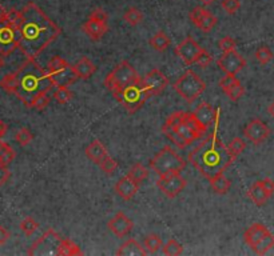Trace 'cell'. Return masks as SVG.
Segmentation results:
<instances>
[{
  "mask_svg": "<svg viewBox=\"0 0 274 256\" xmlns=\"http://www.w3.org/2000/svg\"><path fill=\"white\" fill-rule=\"evenodd\" d=\"M6 132H7V125L0 120V140H2V138H3L4 135H6Z\"/></svg>",
  "mask_w": 274,
  "mask_h": 256,
  "instance_id": "cell-57",
  "label": "cell"
},
{
  "mask_svg": "<svg viewBox=\"0 0 274 256\" xmlns=\"http://www.w3.org/2000/svg\"><path fill=\"white\" fill-rule=\"evenodd\" d=\"M273 247H274V235L271 232H269V234L265 235L256 246L252 247V249H253L257 255H265V253L269 252Z\"/></svg>",
  "mask_w": 274,
  "mask_h": 256,
  "instance_id": "cell-29",
  "label": "cell"
},
{
  "mask_svg": "<svg viewBox=\"0 0 274 256\" xmlns=\"http://www.w3.org/2000/svg\"><path fill=\"white\" fill-rule=\"evenodd\" d=\"M203 51H205V49L202 48L201 45L198 44L191 36H188L185 40H182V42L177 45V48H175V54H177L178 58H179L186 66H193V64H195L198 56L201 55Z\"/></svg>",
  "mask_w": 274,
  "mask_h": 256,
  "instance_id": "cell-12",
  "label": "cell"
},
{
  "mask_svg": "<svg viewBox=\"0 0 274 256\" xmlns=\"http://www.w3.org/2000/svg\"><path fill=\"white\" fill-rule=\"evenodd\" d=\"M75 255H82L79 246L75 244L73 240L70 239H63L60 243V247L58 249V256H75Z\"/></svg>",
  "mask_w": 274,
  "mask_h": 256,
  "instance_id": "cell-30",
  "label": "cell"
},
{
  "mask_svg": "<svg viewBox=\"0 0 274 256\" xmlns=\"http://www.w3.org/2000/svg\"><path fill=\"white\" fill-rule=\"evenodd\" d=\"M50 95L49 92H43V94L38 95V96L35 97L34 101L31 103L30 108H35V110H38V111H43L50 103Z\"/></svg>",
  "mask_w": 274,
  "mask_h": 256,
  "instance_id": "cell-45",
  "label": "cell"
},
{
  "mask_svg": "<svg viewBox=\"0 0 274 256\" xmlns=\"http://www.w3.org/2000/svg\"><path fill=\"white\" fill-rule=\"evenodd\" d=\"M212 62H213L212 55H210V54H209V52L205 49V51L202 52L201 55L198 56V59H197V62H195V64H198V66L201 67V68H206V67H208Z\"/></svg>",
  "mask_w": 274,
  "mask_h": 256,
  "instance_id": "cell-52",
  "label": "cell"
},
{
  "mask_svg": "<svg viewBox=\"0 0 274 256\" xmlns=\"http://www.w3.org/2000/svg\"><path fill=\"white\" fill-rule=\"evenodd\" d=\"M10 177H11V172H10V170H8V167L0 164V187L7 183Z\"/></svg>",
  "mask_w": 274,
  "mask_h": 256,
  "instance_id": "cell-55",
  "label": "cell"
},
{
  "mask_svg": "<svg viewBox=\"0 0 274 256\" xmlns=\"http://www.w3.org/2000/svg\"><path fill=\"white\" fill-rule=\"evenodd\" d=\"M139 80H141V76L138 75L135 68L129 62L123 60L119 64H117L111 72L106 76L104 87L114 94L117 91L123 90V88L131 86V84L138 83Z\"/></svg>",
  "mask_w": 274,
  "mask_h": 256,
  "instance_id": "cell-5",
  "label": "cell"
},
{
  "mask_svg": "<svg viewBox=\"0 0 274 256\" xmlns=\"http://www.w3.org/2000/svg\"><path fill=\"white\" fill-rule=\"evenodd\" d=\"M73 67L75 73H77L78 79H90L95 73V71H97V66H95L94 63L91 62L88 58H86V56L80 58Z\"/></svg>",
  "mask_w": 274,
  "mask_h": 256,
  "instance_id": "cell-21",
  "label": "cell"
},
{
  "mask_svg": "<svg viewBox=\"0 0 274 256\" xmlns=\"http://www.w3.org/2000/svg\"><path fill=\"white\" fill-rule=\"evenodd\" d=\"M184 121L189 125V128H190L191 131L194 132V134L198 136V138H201L202 134H203V132L206 131L205 128L202 127V125L199 124V123H198V120L195 119V116L193 115V112H185Z\"/></svg>",
  "mask_w": 274,
  "mask_h": 256,
  "instance_id": "cell-33",
  "label": "cell"
},
{
  "mask_svg": "<svg viewBox=\"0 0 274 256\" xmlns=\"http://www.w3.org/2000/svg\"><path fill=\"white\" fill-rule=\"evenodd\" d=\"M270 231L262 223H254V224L250 225L246 231L243 232V240H245L247 246L254 247Z\"/></svg>",
  "mask_w": 274,
  "mask_h": 256,
  "instance_id": "cell-20",
  "label": "cell"
},
{
  "mask_svg": "<svg viewBox=\"0 0 274 256\" xmlns=\"http://www.w3.org/2000/svg\"><path fill=\"white\" fill-rule=\"evenodd\" d=\"M254 58H256V60L260 64L265 66V64H267L273 59V52H271V49L267 45H260L257 51H256V54H254Z\"/></svg>",
  "mask_w": 274,
  "mask_h": 256,
  "instance_id": "cell-37",
  "label": "cell"
},
{
  "mask_svg": "<svg viewBox=\"0 0 274 256\" xmlns=\"http://www.w3.org/2000/svg\"><path fill=\"white\" fill-rule=\"evenodd\" d=\"M6 16H7V11H6V8L0 4V20H4Z\"/></svg>",
  "mask_w": 274,
  "mask_h": 256,
  "instance_id": "cell-58",
  "label": "cell"
},
{
  "mask_svg": "<svg viewBox=\"0 0 274 256\" xmlns=\"http://www.w3.org/2000/svg\"><path fill=\"white\" fill-rule=\"evenodd\" d=\"M10 232L7 229L4 228L3 225H0V246H3L4 243L7 242L10 239Z\"/></svg>",
  "mask_w": 274,
  "mask_h": 256,
  "instance_id": "cell-56",
  "label": "cell"
},
{
  "mask_svg": "<svg viewBox=\"0 0 274 256\" xmlns=\"http://www.w3.org/2000/svg\"><path fill=\"white\" fill-rule=\"evenodd\" d=\"M19 227H20L21 232H23L26 236H31L32 234H34V232L39 228V223L36 222L35 219H32L28 216V218H26L25 220H21V223Z\"/></svg>",
  "mask_w": 274,
  "mask_h": 256,
  "instance_id": "cell-41",
  "label": "cell"
},
{
  "mask_svg": "<svg viewBox=\"0 0 274 256\" xmlns=\"http://www.w3.org/2000/svg\"><path fill=\"white\" fill-rule=\"evenodd\" d=\"M6 20L10 23V24L15 25V27L19 28L21 23V11L17 10H11L7 11V16H6Z\"/></svg>",
  "mask_w": 274,
  "mask_h": 256,
  "instance_id": "cell-51",
  "label": "cell"
},
{
  "mask_svg": "<svg viewBox=\"0 0 274 256\" xmlns=\"http://www.w3.org/2000/svg\"><path fill=\"white\" fill-rule=\"evenodd\" d=\"M245 148H246V143L243 142L241 138H234L232 142L227 144V149H229V152L232 153L234 158H237L238 155H241Z\"/></svg>",
  "mask_w": 274,
  "mask_h": 256,
  "instance_id": "cell-43",
  "label": "cell"
},
{
  "mask_svg": "<svg viewBox=\"0 0 274 256\" xmlns=\"http://www.w3.org/2000/svg\"><path fill=\"white\" fill-rule=\"evenodd\" d=\"M63 238L54 229H49L28 249V255H58Z\"/></svg>",
  "mask_w": 274,
  "mask_h": 256,
  "instance_id": "cell-10",
  "label": "cell"
},
{
  "mask_svg": "<svg viewBox=\"0 0 274 256\" xmlns=\"http://www.w3.org/2000/svg\"><path fill=\"white\" fill-rule=\"evenodd\" d=\"M143 247L149 253H156L163 247L162 239L156 234H149L145 236Z\"/></svg>",
  "mask_w": 274,
  "mask_h": 256,
  "instance_id": "cell-28",
  "label": "cell"
},
{
  "mask_svg": "<svg viewBox=\"0 0 274 256\" xmlns=\"http://www.w3.org/2000/svg\"><path fill=\"white\" fill-rule=\"evenodd\" d=\"M238 82V79L236 78V75H232V73H226L225 76L222 78V79L219 80V87H221V90L223 91V92H227V91L232 88L234 84Z\"/></svg>",
  "mask_w": 274,
  "mask_h": 256,
  "instance_id": "cell-48",
  "label": "cell"
},
{
  "mask_svg": "<svg viewBox=\"0 0 274 256\" xmlns=\"http://www.w3.org/2000/svg\"><path fill=\"white\" fill-rule=\"evenodd\" d=\"M173 88L177 91V94L180 97H184L185 100L191 103L205 92L206 83L194 71L189 69L182 76L178 78L177 82L173 84Z\"/></svg>",
  "mask_w": 274,
  "mask_h": 256,
  "instance_id": "cell-7",
  "label": "cell"
},
{
  "mask_svg": "<svg viewBox=\"0 0 274 256\" xmlns=\"http://www.w3.org/2000/svg\"><path fill=\"white\" fill-rule=\"evenodd\" d=\"M209 11L206 10V8L201 7V6H198V7L193 8V10L190 11V14H189V17H190V20L194 23L195 27H198V25L201 24L202 19L206 16V14H208Z\"/></svg>",
  "mask_w": 274,
  "mask_h": 256,
  "instance_id": "cell-46",
  "label": "cell"
},
{
  "mask_svg": "<svg viewBox=\"0 0 274 256\" xmlns=\"http://www.w3.org/2000/svg\"><path fill=\"white\" fill-rule=\"evenodd\" d=\"M175 128V130H177V132L178 134H179L180 136H182V138H184V140L185 142H186V144H191V143L193 142H195V140H198V136L195 135L194 132L191 131L190 128H189V125L186 124V123H185L184 120L180 121L179 124L177 125V127H174Z\"/></svg>",
  "mask_w": 274,
  "mask_h": 256,
  "instance_id": "cell-34",
  "label": "cell"
},
{
  "mask_svg": "<svg viewBox=\"0 0 274 256\" xmlns=\"http://www.w3.org/2000/svg\"><path fill=\"white\" fill-rule=\"evenodd\" d=\"M112 95H114L115 100L119 101L129 114H134L138 110H141L146 100L150 97L149 94L146 92L145 87H143L142 80H139L138 83L126 87L123 90L117 91Z\"/></svg>",
  "mask_w": 274,
  "mask_h": 256,
  "instance_id": "cell-6",
  "label": "cell"
},
{
  "mask_svg": "<svg viewBox=\"0 0 274 256\" xmlns=\"http://www.w3.org/2000/svg\"><path fill=\"white\" fill-rule=\"evenodd\" d=\"M15 159V151L8 143L0 140V164L8 166Z\"/></svg>",
  "mask_w": 274,
  "mask_h": 256,
  "instance_id": "cell-32",
  "label": "cell"
},
{
  "mask_svg": "<svg viewBox=\"0 0 274 256\" xmlns=\"http://www.w3.org/2000/svg\"><path fill=\"white\" fill-rule=\"evenodd\" d=\"M20 31L6 19L0 20V55L10 56L19 49Z\"/></svg>",
  "mask_w": 274,
  "mask_h": 256,
  "instance_id": "cell-9",
  "label": "cell"
},
{
  "mask_svg": "<svg viewBox=\"0 0 274 256\" xmlns=\"http://www.w3.org/2000/svg\"><path fill=\"white\" fill-rule=\"evenodd\" d=\"M186 184H188V182H186V179L180 175V172L161 175L159 179L156 180V186H158V188H159L167 197H170V199L177 197L178 195L185 190Z\"/></svg>",
  "mask_w": 274,
  "mask_h": 256,
  "instance_id": "cell-11",
  "label": "cell"
},
{
  "mask_svg": "<svg viewBox=\"0 0 274 256\" xmlns=\"http://www.w3.org/2000/svg\"><path fill=\"white\" fill-rule=\"evenodd\" d=\"M245 94V88L242 87V84H241V82L238 80L234 86L230 88L227 92H226V95H227V97H229L232 101H238L242 97V95Z\"/></svg>",
  "mask_w": 274,
  "mask_h": 256,
  "instance_id": "cell-47",
  "label": "cell"
},
{
  "mask_svg": "<svg viewBox=\"0 0 274 256\" xmlns=\"http://www.w3.org/2000/svg\"><path fill=\"white\" fill-rule=\"evenodd\" d=\"M19 31V49L27 59H36L62 34L59 25L32 2L21 10Z\"/></svg>",
  "mask_w": 274,
  "mask_h": 256,
  "instance_id": "cell-1",
  "label": "cell"
},
{
  "mask_svg": "<svg viewBox=\"0 0 274 256\" xmlns=\"http://www.w3.org/2000/svg\"><path fill=\"white\" fill-rule=\"evenodd\" d=\"M82 30H83L84 34L91 39V40H101L103 38L106 32L108 31V25L107 23H104V21H99L95 20V19H90L88 17V20H86L82 25Z\"/></svg>",
  "mask_w": 274,
  "mask_h": 256,
  "instance_id": "cell-19",
  "label": "cell"
},
{
  "mask_svg": "<svg viewBox=\"0 0 274 256\" xmlns=\"http://www.w3.org/2000/svg\"><path fill=\"white\" fill-rule=\"evenodd\" d=\"M14 73L17 83L15 96L28 108L35 97L54 87L47 69H43L36 59H27Z\"/></svg>",
  "mask_w": 274,
  "mask_h": 256,
  "instance_id": "cell-3",
  "label": "cell"
},
{
  "mask_svg": "<svg viewBox=\"0 0 274 256\" xmlns=\"http://www.w3.org/2000/svg\"><path fill=\"white\" fill-rule=\"evenodd\" d=\"M84 153H86V156L91 162L95 163V164H99V162L103 159L104 156L107 155V151L103 147V144L95 139V140H93L90 144L87 145L86 149H84Z\"/></svg>",
  "mask_w": 274,
  "mask_h": 256,
  "instance_id": "cell-23",
  "label": "cell"
},
{
  "mask_svg": "<svg viewBox=\"0 0 274 256\" xmlns=\"http://www.w3.org/2000/svg\"><path fill=\"white\" fill-rule=\"evenodd\" d=\"M218 119L217 118L214 123V131L208 136L202 143L195 147L189 153V162L197 168L201 175L206 179H213L219 173H223L232 163L236 160V158L229 152L227 145L223 144L218 138L217 128H218Z\"/></svg>",
  "mask_w": 274,
  "mask_h": 256,
  "instance_id": "cell-2",
  "label": "cell"
},
{
  "mask_svg": "<svg viewBox=\"0 0 274 256\" xmlns=\"http://www.w3.org/2000/svg\"><path fill=\"white\" fill-rule=\"evenodd\" d=\"M131 179H134L136 182V183H142L143 180L147 177V175H149V171H147V168H146L143 164H141V163H136V164H134V166L130 168L129 173H127Z\"/></svg>",
  "mask_w": 274,
  "mask_h": 256,
  "instance_id": "cell-35",
  "label": "cell"
},
{
  "mask_svg": "<svg viewBox=\"0 0 274 256\" xmlns=\"http://www.w3.org/2000/svg\"><path fill=\"white\" fill-rule=\"evenodd\" d=\"M90 19H95V20L99 21H104V23H107V14H106V11L102 10V8H95V10L91 11L90 14Z\"/></svg>",
  "mask_w": 274,
  "mask_h": 256,
  "instance_id": "cell-53",
  "label": "cell"
},
{
  "mask_svg": "<svg viewBox=\"0 0 274 256\" xmlns=\"http://www.w3.org/2000/svg\"><path fill=\"white\" fill-rule=\"evenodd\" d=\"M47 72L54 87H68L77 82L78 76L74 67L67 60L55 55L47 64Z\"/></svg>",
  "mask_w": 274,
  "mask_h": 256,
  "instance_id": "cell-8",
  "label": "cell"
},
{
  "mask_svg": "<svg viewBox=\"0 0 274 256\" xmlns=\"http://www.w3.org/2000/svg\"><path fill=\"white\" fill-rule=\"evenodd\" d=\"M260 183H261V186L264 187V190L266 191V194L269 195V196H271V195L274 194V180L266 177V179L260 180Z\"/></svg>",
  "mask_w": 274,
  "mask_h": 256,
  "instance_id": "cell-54",
  "label": "cell"
},
{
  "mask_svg": "<svg viewBox=\"0 0 274 256\" xmlns=\"http://www.w3.org/2000/svg\"><path fill=\"white\" fill-rule=\"evenodd\" d=\"M3 66H4V58L3 55H0V69L3 68Z\"/></svg>",
  "mask_w": 274,
  "mask_h": 256,
  "instance_id": "cell-61",
  "label": "cell"
},
{
  "mask_svg": "<svg viewBox=\"0 0 274 256\" xmlns=\"http://www.w3.org/2000/svg\"><path fill=\"white\" fill-rule=\"evenodd\" d=\"M141 80H142L143 87H145L146 92L149 94L150 97L162 94L169 86V79L165 76L162 71L156 68L151 69L150 72L146 73V76Z\"/></svg>",
  "mask_w": 274,
  "mask_h": 256,
  "instance_id": "cell-13",
  "label": "cell"
},
{
  "mask_svg": "<svg viewBox=\"0 0 274 256\" xmlns=\"http://www.w3.org/2000/svg\"><path fill=\"white\" fill-rule=\"evenodd\" d=\"M16 76H15V73H7V75H4L3 78H2V80H0V87L3 88L6 92H8V94H14L16 92Z\"/></svg>",
  "mask_w": 274,
  "mask_h": 256,
  "instance_id": "cell-36",
  "label": "cell"
},
{
  "mask_svg": "<svg viewBox=\"0 0 274 256\" xmlns=\"http://www.w3.org/2000/svg\"><path fill=\"white\" fill-rule=\"evenodd\" d=\"M74 94L67 87H58V90L54 92V99L59 104H66L73 99Z\"/></svg>",
  "mask_w": 274,
  "mask_h": 256,
  "instance_id": "cell-42",
  "label": "cell"
},
{
  "mask_svg": "<svg viewBox=\"0 0 274 256\" xmlns=\"http://www.w3.org/2000/svg\"><path fill=\"white\" fill-rule=\"evenodd\" d=\"M123 20L129 25H131V27H135V25L141 24L143 20L142 11L135 7L127 8V10L125 11V14H123Z\"/></svg>",
  "mask_w": 274,
  "mask_h": 256,
  "instance_id": "cell-31",
  "label": "cell"
},
{
  "mask_svg": "<svg viewBox=\"0 0 274 256\" xmlns=\"http://www.w3.org/2000/svg\"><path fill=\"white\" fill-rule=\"evenodd\" d=\"M193 115L195 116L198 123L205 128V130H208L209 127H212L213 123H215L217 118L219 116V110L213 107L212 104L203 101V103H201L195 108V111L193 112Z\"/></svg>",
  "mask_w": 274,
  "mask_h": 256,
  "instance_id": "cell-16",
  "label": "cell"
},
{
  "mask_svg": "<svg viewBox=\"0 0 274 256\" xmlns=\"http://www.w3.org/2000/svg\"><path fill=\"white\" fill-rule=\"evenodd\" d=\"M217 23H218V17L214 16V15L209 11L208 14H206V16L202 19L201 24L198 25V28L203 32H209V31H212L213 28L217 25Z\"/></svg>",
  "mask_w": 274,
  "mask_h": 256,
  "instance_id": "cell-40",
  "label": "cell"
},
{
  "mask_svg": "<svg viewBox=\"0 0 274 256\" xmlns=\"http://www.w3.org/2000/svg\"><path fill=\"white\" fill-rule=\"evenodd\" d=\"M162 132L165 134V136H166L169 140H171V143H174V144L177 145L178 148L184 149L188 147V144H186V142L184 140V138L178 134L177 130H175L173 125L165 123V124L162 125Z\"/></svg>",
  "mask_w": 274,
  "mask_h": 256,
  "instance_id": "cell-26",
  "label": "cell"
},
{
  "mask_svg": "<svg viewBox=\"0 0 274 256\" xmlns=\"http://www.w3.org/2000/svg\"><path fill=\"white\" fill-rule=\"evenodd\" d=\"M98 166H99V168H101V170L103 171L104 173H107V175H112V173H114V171L118 168V163L115 162L111 156L107 153V155L104 156L103 159L99 162V164H98Z\"/></svg>",
  "mask_w": 274,
  "mask_h": 256,
  "instance_id": "cell-39",
  "label": "cell"
},
{
  "mask_svg": "<svg viewBox=\"0 0 274 256\" xmlns=\"http://www.w3.org/2000/svg\"><path fill=\"white\" fill-rule=\"evenodd\" d=\"M217 64L225 73H232V75H237L241 69L245 68L246 66V60L243 59L242 56L236 51H227L223 52L221 58L217 60Z\"/></svg>",
  "mask_w": 274,
  "mask_h": 256,
  "instance_id": "cell-15",
  "label": "cell"
},
{
  "mask_svg": "<svg viewBox=\"0 0 274 256\" xmlns=\"http://www.w3.org/2000/svg\"><path fill=\"white\" fill-rule=\"evenodd\" d=\"M218 47L221 49H222L223 52L233 51V49H236L237 42L233 38H230V36H225V38L219 39Z\"/></svg>",
  "mask_w": 274,
  "mask_h": 256,
  "instance_id": "cell-50",
  "label": "cell"
},
{
  "mask_svg": "<svg viewBox=\"0 0 274 256\" xmlns=\"http://www.w3.org/2000/svg\"><path fill=\"white\" fill-rule=\"evenodd\" d=\"M247 196H249L250 200L253 201L256 206H258V207L266 204V201L269 200V197H270L266 194V191L264 190V187L261 186L260 180L250 186V188L247 190Z\"/></svg>",
  "mask_w": 274,
  "mask_h": 256,
  "instance_id": "cell-24",
  "label": "cell"
},
{
  "mask_svg": "<svg viewBox=\"0 0 274 256\" xmlns=\"http://www.w3.org/2000/svg\"><path fill=\"white\" fill-rule=\"evenodd\" d=\"M210 186H212L213 191H214L215 194L218 195H226L229 192L230 190V180L223 175V173H219L215 177L210 179Z\"/></svg>",
  "mask_w": 274,
  "mask_h": 256,
  "instance_id": "cell-25",
  "label": "cell"
},
{
  "mask_svg": "<svg viewBox=\"0 0 274 256\" xmlns=\"http://www.w3.org/2000/svg\"><path fill=\"white\" fill-rule=\"evenodd\" d=\"M114 190L123 200H131L138 192L139 183H136L135 180L131 179L129 175H126V176L121 177L118 180V183L115 184Z\"/></svg>",
  "mask_w": 274,
  "mask_h": 256,
  "instance_id": "cell-18",
  "label": "cell"
},
{
  "mask_svg": "<svg viewBox=\"0 0 274 256\" xmlns=\"http://www.w3.org/2000/svg\"><path fill=\"white\" fill-rule=\"evenodd\" d=\"M199 3L202 4V6H212L213 3H214L215 0H198Z\"/></svg>",
  "mask_w": 274,
  "mask_h": 256,
  "instance_id": "cell-60",
  "label": "cell"
},
{
  "mask_svg": "<svg viewBox=\"0 0 274 256\" xmlns=\"http://www.w3.org/2000/svg\"><path fill=\"white\" fill-rule=\"evenodd\" d=\"M118 256H145L147 255V251L145 247L141 246V243L136 242L135 239L126 240L119 249L117 251Z\"/></svg>",
  "mask_w": 274,
  "mask_h": 256,
  "instance_id": "cell-22",
  "label": "cell"
},
{
  "mask_svg": "<svg viewBox=\"0 0 274 256\" xmlns=\"http://www.w3.org/2000/svg\"><path fill=\"white\" fill-rule=\"evenodd\" d=\"M162 251L167 256H178L184 252V247L180 243H178L175 239L167 240L166 244L162 247Z\"/></svg>",
  "mask_w": 274,
  "mask_h": 256,
  "instance_id": "cell-38",
  "label": "cell"
},
{
  "mask_svg": "<svg viewBox=\"0 0 274 256\" xmlns=\"http://www.w3.org/2000/svg\"><path fill=\"white\" fill-rule=\"evenodd\" d=\"M270 128L266 123H264L260 119H252L243 130V135L246 136L247 140H250L253 144L258 145L270 136Z\"/></svg>",
  "mask_w": 274,
  "mask_h": 256,
  "instance_id": "cell-14",
  "label": "cell"
},
{
  "mask_svg": "<svg viewBox=\"0 0 274 256\" xmlns=\"http://www.w3.org/2000/svg\"><path fill=\"white\" fill-rule=\"evenodd\" d=\"M32 139H34V135H32L31 132L28 128H20V130H17L16 135H15V140H16L21 147H26L30 143L32 142Z\"/></svg>",
  "mask_w": 274,
  "mask_h": 256,
  "instance_id": "cell-44",
  "label": "cell"
},
{
  "mask_svg": "<svg viewBox=\"0 0 274 256\" xmlns=\"http://www.w3.org/2000/svg\"><path fill=\"white\" fill-rule=\"evenodd\" d=\"M267 112L270 115L271 118H274V100L269 104V107H267Z\"/></svg>",
  "mask_w": 274,
  "mask_h": 256,
  "instance_id": "cell-59",
  "label": "cell"
},
{
  "mask_svg": "<svg viewBox=\"0 0 274 256\" xmlns=\"http://www.w3.org/2000/svg\"><path fill=\"white\" fill-rule=\"evenodd\" d=\"M221 7L226 11V14L234 15L237 11L240 10L241 2L240 0H222L221 3Z\"/></svg>",
  "mask_w": 274,
  "mask_h": 256,
  "instance_id": "cell-49",
  "label": "cell"
},
{
  "mask_svg": "<svg viewBox=\"0 0 274 256\" xmlns=\"http://www.w3.org/2000/svg\"><path fill=\"white\" fill-rule=\"evenodd\" d=\"M107 227L115 236L125 238V236H127L132 231L134 223L123 212H118L117 215H114V218L108 220Z\"/></svg>",
  "mask_w": 274,
  "mask_h": 256,
  "instance_id": "cell-17",
  "label": "cell"
},
{
  "mask_svg": "<svg viewBox=\"0 0 274 256\" xmlns=\"http://www.w3.org/2000/svg\"><path fill=\"white\" fill-rule=\"evenodd\" d=\"M149 44L151 45L155 51L163 52L169 48V45L171 44V40H170V38L165 34V32L159 31V32H156L153 38L150 39Z\"/></svg>",
  "mask_w": 274,
  "mask_h": 256,
  "instance_id": "cell-27",
  "label": "cell"
},
{
  "mask_svg": "<svg viewBox=\"0 0 274 256\" xmlns=\"http://www.w3.org/2000/svg\"><path fill=\"white\" fill-rule=\"evenodd\" d=\"M150 167L158 176H161L166 173L180 172L186 167V160L178 155L170 145H165L159 152L150 160Z\"/></svg>",
  "mask_w": 274,
  "mask_h": 256,
  "instance_id": "cell-4",
  "label": "cell"
}]
</instances>
